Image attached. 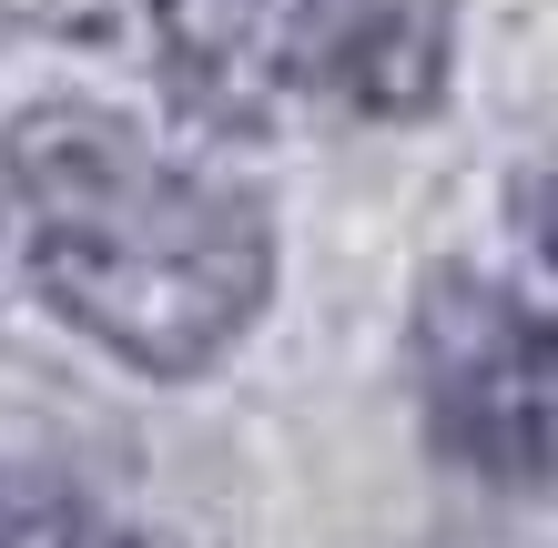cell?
<instances>
[{
  "mask_svg": "<svg viewBox=\"0 0 558 548\" xmlns=\"http://www.w3.org/2000/svg\"><path fill=\"white\" fill-rule=\"evenodd\" d=\"M21 265L72 336L133 376H204L275 295V223L234 173L162 153L102 102H41L0 143Z\"/></svg>",
  "mask_w": 558,
  "mask_h": 548,
  "instance_id": "1",
  "label": "cell"
},
{
  "mask_svg": "<svg viewBox=\"0 0 558 548\" xmlns=\"http://www.w3.org/2000/svg\"><path fill=\"white\" fill-rule=\"evenodd\" d=\"M193 112L265 133L305 112H416L437 92V21L416 0H143Z\"/></svg>",
  "mask_w": 558,
  "mask_h": 548,
  "instance_id": "2",
  "label": "cell"
},
{
  "mask_svg": "<svg viewBox=\"0 0 558 548\" xmlns=\"http://www.w3.org/2000/svg\"><path fill=\"white\" fill-rule=\"evenodd\" d=\"M407 345L447 458L508 498H558V315L468 265H437L416 284Z\"/></svg>",
  "mask_w": 558,
  "mask_h": 548,
  "instance_id": "3",
  "label": "cell"
},
{
  "mask_svg": "<svg viewBox=\"0 0 558 548\" xmlns=\"http://www.w3.org/2000/svg\"><path fill=\"white\" fill-rule=\"evenodd\" d=\"M0 548H92V519L41 477H0Z\"/></svg>",
  "mask_w": 558,
  "mask_h": 548,
  "instance_id": "4",
  "label": "cell"
},
{
  "mask_svg": "<svg viewBox=\"0 0 558 548\" xmlns=\"http://www.w3.org/2000/svg\"><path fill=\"white\" fill-rule=\"evenodd\" d=\"M92 548H162V538H133V528H92Z\"/></svg>",
  "mask_w": 558,
  "mask_h": 548,
  "instance_id": "5",
  "label": "cell"
}]
</instances>
